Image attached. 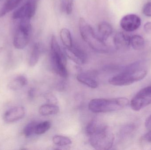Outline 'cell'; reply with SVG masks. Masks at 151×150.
Listing matches in <instances>:
<instances>
[{
    "label": "cell",
    "instance_id": "obj_1",
    "mask_svg": "<svg viewBox=\"0 0 151 150\" xmlns=\"http://www.w3.org/2000/svg\"><path fill=\"white\" fill-rule=\"evenodd\" d=\"M147 70L137 63L110 78L109 82L114 86H127L141 81L146 76Z\"/></svg>",
    "mask_w": 151,
    "mask_h": 150
},
{
    "label": "cell",
    "instance_id": "obj_2",
    "mask_svg": "<svg viewBox=\"0 0 151 150\" xmlns=\"http://www.w3.org/2000/svg\"><path fill=\"white\" fill-rule=\"evenodd\" d=\"M127 98L113 99H94L89 103V109L94 113H105L121 110L128 105Z\"/></svg>",
    "mask_w": 151,
    "mask_h": 150
},
{
    "label": "cell",
    "instance_id": "obj_3",
    "mask_svg": "<svg viewBox=\"0 0 151 150\" xmlns=\"http://www.w3.org/2000/svg\"><path fill=\"white\" fill-rule=\"evenodd\" d=\"M79 27L82 38L91 48L102 53L108 51V48L106 42L100 39L93 28L83 18L79 20Z\"/></svg>",
    "mask_w": 151,
    "mask_h": 150
},
{
    "label": "cell",
    "instance_id": "obj_4",
    "mask_svg": "<svg viewBox=\"0 0 151 150\" xmlns=\"http://www.w3.org/2000/svg\"><path fill=\"white\" fill-rule=\"evenodd\" d=\"M90 136L91 145L96 149L109 150L113 145L114 135L107 126H99L96 132Z\"/></svg>",
    "mask_w": 151,
    "mask_h": 150
},
{
    "label": "cell",
    "instance_id": "obj_5",
    "mask_svg": "<svg viewBox=\"0 0 151 150\" xmlns=\"http://www.w3.org/2000/svg\"><path fill=\"white\" fill-rule=\"evenodd\" d=\"M51 57L52 64L55 72L62 77L68 76V71L66 69V59L64 53L54 35L51 37Z\"/></svg>",
    "mask_w": 151,
    "mask_h": 150
},
{
    "label": "cell",
    "instance_id": "obj_6",
    "mask_svg": "<svg viewBox=\"0 0 151 150\" xmlns=\"http://www.w3.org/2000/svg\"><path fill=\"white\" fill-rule=\"evenodd\" d=\"M30 21L26 18L20 20L13 38V45L17 49H23L29 43L32 31Z\"/></svg>",
    "mask_w": 151,
    "mask_h": 150
},
{
    "label": "cell",
    "instance_id": "obj_7",
    "mask_svg": "<svg viewBox=\"0 0 151 150\" xmlns=\"http://www.w3.org/2000/svg\"><path fill=\"white\" fill-rule=\"evenodd\" d=\"M151 104V86L141 90L130 102V106L134 111H139Z\"/></svg>",
    "mask_w": 151,
    "mask_h": 150
},
{
    "label": "cell",
    "instance_id": "obj_8",
    "mask_svg": "<svg viewBox=\"0 0 151 150\" xmlns=\"http://www.w3.org/2000/svg\"><path fill=\"white\" fill-rule=\"evenodd\" d=\"M37 0H27L25 4L13 13L12 17L15 19H28L34 16L37 8Z\"/></svg>",
    "mask_w": 151,
    "mask_h": 150
},
{
    "label": "cell",
    "instance_id": "obj_9",
    "mask_svg": "<svg viewBox=\"0 0 151 150\" xmlns=\"http://www.w3.org/2000/svg\"><path fill=\"white\" fill-rule=\"evenodd\" d=\"M141 24V18L134 14H128L124 16L120 23L122 28L127 32H133L137 30Z\"/></svg>",
    "mask_w": 151,
    "mask_h": 150
},
{
    "label": "cell",
    "instance_id": "obj_10",
    "mask_svg": "<svg viewBox=\"0 0 151 150\" xmlns=\"http://www.w3.org/2000/svg\"><path fill=\"white\" fill-rule=\"evenodd\" d=\"M64 52L66 56L76 64L81 65L86 62V54L78 48L73 45L70 48L65 47Z\"/></svg>",
    "mask_w": 151,
    "mask_h": 150
},
{
    "label": "cell",
    "instance_id": "obj_11",
    "mask_svg": "<svg viewBox=\"0 0 151 150\" xmlns=\"http://www.w3.org/2000/svg\"><path fill=\"white\" fill-rule=\"evenodd\" d=\"M25 114V110L23 107L18 106L12 107L7 110L4 115L3 119L7 123L16 122L22 119Z\"/></svg>",
    "mask_w": 151,
    "mask_h": 150
},
{
    "label": "cell",
    "instance_id": "obj_12",
    "mask_svg": "<svg viewBox=\"0 0 151 150\" xmlns=\"http://www.w3.org/2000/svg\"><path fill=\"white\" fill-rule=\"evenodd\" d=\"M114 42L118 49H127L130 46V37L124 33L119 32L114 36Z\"/></svg>",
    "mask_w": 151,
    "mask_h": 150
},
{
    "label": "cell",
    "instance_id": "obj_13",
    "mask_svg": "<svg viewBox=\"0 0 151 150\" xmlns=\"http://www.w3.org/2000/svg\"><path fill=\"white\" fill-rule=\"evenodd\" d=\"M112 32L113 28L107 22H103L99 25L97 34L100 39L106 42Z\"/></svg>",
    "mask_w": 151,
    "mask_h": 150
},
{
    "label": "cell",
    "instance_id": "obj_14",
    "mask_svg": "<svg viewBox=\"0 0 151 150\" xmlns=\"http://www.w3.org/2000/svg\"><path fill=\"white\" fill-rule=\"evenodd\" d=\"M27 78L24 75H19L11 80L8 84L9 89L12 90L17 91L25 86L27 84Z\"/></svg>",
    "mask_w": 151,
    "mask_h": 150
},
{
    "label": "cell",
    "instance_id": "obj_15",
    "mask_svg": "<svg viewBox=\"0 0 151 150\" xmlns=\"http://www.w3.org/2000/svg\"><path fill=\"white\" fill-rule=\"evenodd\" d=\"M42 50V47L40 43L34 44L29 58V64L30 67H34L37 64L40 59Z\"/></svg>",
    "mask_w": 151,
    "mask_h": 150
},
{
    "label": "cell",
    "instance_id": "obj_16",
    "mask_svg": "<svg viewBox=\"0 0 151 150\" xmlns=\"http://www.w3.org/2000/svg\"><path fill=\"white\" fill-rule=\"evenodd\" d=\"M76 78L79 82L90 88L95 89L98 86L97 82L89 74L81 73L77 75Z\"/></svg>",
    "mask_w": 151,
    "mask_h": 150
},
{
    "label": "cell",
    "instance_id": "obj_17",
    "mask_svg": "<svg viewBox=\"0 0 151 150\" xmlns=\"http://www.w3.org/2000/svg\"><path fill=\"white\" fill-rule=\"evenodd\" d=\"M22 0H7L0 9V18L16 9Z\"/></svg>",
    "mask_w": 151,
    "mask_h": 150
},
{
    "label": "cell",
    "instance_id": "obj_18",
    "mask_svg": "<svg viewBox=\"0 0 151 150\" xmlns=\"http://www.w3.org/2000/svg\"><path fill=\"white\" fill-rule=\"evenodd\" d=\"M59 108L58 106L52 104L43 105L40 107L39 112L42 116H48L57 114L59 112Z\"/></svg>",
    "mask_w": 151,
    "mask_h": 150
},
{
    "label": "cell",
    "instance_id": "obj_19",
    "mask_svg": "<svg viewBox=\"0 0 151 150\" xmlns=\"http://www.w3.org/2000/svg\"><path fill=\"white\" fill-rule=\"evenodd\" d=\"M145 45V41L142 36L134 35L130 37V46L135 50H141L144 47Z\"/></svg>",
    "mask_w": 151,
    "mask_h": 150
},
{
    "label": "cell",
    "instance_id": "obj_20",
    "mask_svg": "<svg viewBox=\"0 0 151 150\" xmlns=\"http://www.w3.org/2000/svg\"><path fill=\"white\" fill-rule=\"evenodd\" d=\"M60 37L63 44L65 47L70 48L73 46L72 38L70 32L66 28H63L60 31Z\"/></svg>",
    "mask_w": 151,
    "mask_h": 150
},
{
    "label": "cell",
    "instance_id": "obj_21",
    "mask_svg": "<svg viewBox=\"0 0 151 150\" xmlns=\"http://www.w3.org/2000/svg\"><path fill=\"white\" fill-rule=\"evenodd\" d=\"M53 143L59 147L68 146L72 144V141L69 137L61 135L54 136L53 137Z\"/></svg>",
    "mask_w": 151,
    "mask_h": 150
},
{
    "label": "cell",
    "instance_id": "obj_22",
    "mask_svg": "<svg viewBox=\"0 0 151 150\" xmlns=\"http://www.w3.org/2000/svg\"><path fill=\"white\" fill-rule=\"evenodd\" d=\"M51 126V123L48 121L37 123L35 128V134L37 135L42 134L50 128Z\"/></svg>",
    "mask_w": 151,
    "mask_h": 150
},
{
    "label": "cell",
    "instance_id": "obj_23",
    "mask_svg": "<svg viewBox=\"0 0 151 150\" xmlns=\"http://www.w3.org/2000/svg\"><path fill=\"white\" fill-rule=\"evenodd\" d=\"M74 0H61V8L65 14L70 15L73 11Z\"/></svg>",
    "mask_w": 151,
    "mask_h": 150
},
{
    "label": "cell",
    "instance_id": "obj_24",
    "mask_svg": "<svg viewBox=\"0 0 151 150\" xmlns=\"http://www.w3.org/2000/svg\"><path fill=\"white\" fill-rule=\"evenodd\" d=\"M37 123L35 122H31L27 124L24 128L23 133L26 137H29L35 134V128Z\"/></svg>",
    "mask_w": 151,
    "mask_h": 150
},
{
    "label": "cell",
    "instance_id": "obj_25",
    "mask_svg": "<svg viewBox=\"0 0 151 150\" xmlns=\"http://www.w3.org/2000/svg\"><path fill=\"white\" fill-rule=\"evenodd\" d=\"M99 125H98L97 122L96 120H92L88 123L86 127V131L88 135L90 136L96 132Z\"/></svg>",
    "mask_w": 151,
    "mask_h": 150
},
{
    "label": "cell",
    "instance_id": "obj_26",
    "mask_svg": "<svg viewBox=\"0 0 151 150\" xmlns=\"http://www.w3.org/2000/svg\"><path fill=\"white\" fill-rule=\"evenodd\" d=\"M44 97L49 104L56 105V104H57V99L51 93H47V94H45Z\"/></svg>",
    "mask_w": 151,
    "mask_h": 150
},
{
    "label": "cell",
    "instance_id": "obj_27",
    "mask_svg": "<svg viewBox=\"0 0 151 150\" xmlns=\"http://www.w3.org/2000/svg\"><path fill=\"white\" fill-rule=\"evenodd\" d=\"M143 13L147 17H151V2L146 3L143 6Z\"/></svg>",
    "mask_w": 151,
    "mask_h": 150
},
{
    "label": "cell",
    "instance_id": "obj_28",
    "mask_svg": "<svg viewBox=\"0 0 151 150\" xmlns=\"http://www.w3.org/2000/svg\"><path fill=\"white\" fill-rule=\"evenodd\" d=\"M144 30L146 33H151V22H148L145 23L144 26Z\"/></svg>",
    "mask_w": 151,
    "mask_h": 150
},
{
    "label": "cell",
    "instance_id": "obj_29",
    "mask_svg": "<svg viewBox=\"0 0 151 150\" xmlns=\"http://www.w3.org/2000/svg\"><path fill=\"white\" fill-rule=\"evenodd\" d=\"M144 138L145 141L149 142H151V130L145 135Z\"/></svg>",
    "mask_w": 151,
    "mask_h": 150
},
{
    "label": "cell",
    "instance_id": "obj_30",
    "mask_svg": "<svg viewBox=\"0 0 151 150\" xmlns=\"http://www.w3.org/2000/svg\"><path fill=\"white\" fill-rule=\"evenodd\" d=\"M28 96L30 98H33L34 97L35 94V90L33 88H32L28 91Z\"/></svg>",
    "mask_w": 151,
    "mask_h": 150
},
{
    "label": "cell",
    "instance_id": "obj_31",
    "mask_svg": "<svg viewBox=\"0 0 151 150\" xmlns=\"http://www.w3.org/2000/svg\"><path fill=\"white\" fill-rule=\"evenodd\" d=\"M145 126L148 128H151V115L146 120L145 123Z\"/></svg>",
    "mask_w": 151,
    "mask_h": 150
},
{
    "label": "cell",
    "instance_id": "obj_32",
    "mask_svg": "<svg viewBox=\"0 0 151 150\" xmlns=\"http://www.w3.org/2000/svg\"><path fill=\"white\" fill-rule=\"evenodd\" d=\"M3 50V48L0 47V54H1Z\"/></svg>",
    "mask_w": 151,
    "mask_h": 150
},
{
    "label": "cell",
    "instance_id": "obj_33",
    "mask_svg": "<svg viewBox=\"0 0 151 150\" xmlns=\"http://www.w3.org/2000/svg\"><path fill=\"white\" fill-rule=\"evenodd\" d=\"M1 1V0H0V1Z\"/></svg>",
    "mask_w": 151,
    "mask_h": 150
}]
</instances>
